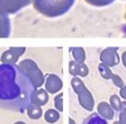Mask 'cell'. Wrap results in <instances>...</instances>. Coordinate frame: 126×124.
<instances>
[{
  "instance_id": "3",
  "label": "cell",
  "mask_w": 126,
  "mask_h": 124,
  "mask_svg": "<svg viewBox=\"0 0 126 124\" xmlns=\"http://www.w3.org/2000/svg\"><path fill=\"white\" fill-rule=\"evenodd\" d=\"M71 84L74 91L78 95V99L80 106L86 110L91 111L94 108V99L92 97V94L82 82V80L79 79V78L75 77L72 78Z\"/></svg>"
},
{
  "instance_id": "7",
  "label": "cell",
  "mask_w": 126,
  "mask_h": 124,
  "mask_svg": "<svg viewBox=\"0 0 126 124\" xmlns=\"http://www.w3.org/2000/svg\"><path fill=\"white\" fill-rule=\"evenodd\" d=\"M100 60L102 63L106 64L109 67L118 64L119 58H118V54L116 52V48L115 47H108V48L104 49L100 54Z\"/></svg>"
},
{
  "instance_id": "18",
  "label": "cell",
  "mask_w": 126,
  "mask_h": 124,
  "mask_svg": "<svg viewBox=\"0 0 126 124\" xmlns=\"http://www.w3.org/2000/svg\"><path fill=\"white\" fill-rule=\"evenodd\" d=\"M88 4L95 6V7H103L111 4L114 0H85Z\"/></svg>"
},
{
  "instance_id": "9",
  "label": "cell",
  "mask_w": 126,
  "mask_h": 124,
  "mask_svg": "<svg viewBox=\"0 0 126 124\" xmlns=\"http://www.w3.org/2000/svg\"><path fill=\"white\" fill-rule=\"evenodd\" d=\"M69 73L72 76H79L84 78L88 75V68L84 63H78L76 61H71L69 63Z\"/></svg>"
},
{
  "instance_id": "12",
  "label": "cell",
  "mask_w": 126,
  "mask_h": 124,
  "mask_svg": "<svg viewBox=\"0 0 126 124\" xmlns=\"http://www.w3.org/2000/svg\"><path fill=\"white\" fill-rule=\"evenodd\" d=\"M97 111L100 114V116L103 117L104 119L110 120L113 117L112 108L110 107V105H109L107 102H101V103H99V105L97 106Z\"/></svg>"
},
{
  "instance_id": "1",
  "label": "cell",
  "mask_w": 126,
  "mask_h": 124,
  "mask_svg": "<svg viewBox=\"0 0 126 124\" xmlns=\"http://www.w3.org/2000/svg\"><path fill=\"white\" fill-rule=\"evenodd\" d=\"M36 88L16 64L0 65V106L23 112L32 104Z\"/></svg>"
},
{
  "instance_id": "24",
  "label": "cell",
  "mask_w": 126,
  "mask_h": 124,
  "mask_svg": "<svg viewBox=\"0 0 126 124\" xmlns=\"http://www.w3.org/2000/svg\"><path fill=\"white\" fill-rule=\"evenodd\" d=\"M69 124H76V122H75V120H74V119L70 118V119H69Z\"/></svg>"
},
{
  "instance_id": "21",
  "label": "cell",
  "mask_w": 126,
  "mask_h": 124,
  "mask_svg": "<svg viewBox=\"0 0 126 124\" xmlns=\"http://www.w3.org/2000/svg\"><path fill=\"white\" fill-rule=\"evenodd\" d=\"M119 122L121 124H126V110H122L120 113V120Z\"/></svg>"
},
{
  "instance_id": "22",
  "label": "cell",
  "mask_w": 126,
  "mask_h": 124,
  "mask_svg": "<svg viewBox=\"0 0 126 124\" xmlns=\"http://www.w3.org/2000/svg\"><path fill=\"white\" fill-rule=\"evenodd\" d=\"M120 96H121L123 99L126 100V86L121 88V90H120Z\"/></svg>"
},
{
  "instance_id": "6",
  "label": "cell",
  "mask_w": 126,
  "mask_h": 124,
  "mask_svg": "<svg viewBox=\"0 0 126 124\" xmlns=\"http://www.w3.org/2000/svg\"><path fill=\"white\" fill-rule=\"evenodd\" d=\"M25 52L23 46H12L8 50L4 51L1 55V62L3 64H16L18 58Z\"/></svg>"
},
{
  "instance_id": "8",
  "label": "cell",
  "mask_w": 126,
  "mask_h": 124,
  "mask_svg": "<svg viewBox=\"0 0 126 124\" xmlns=\"http://www.w3.org/2000/svg\"><path fill=\"white\" fill-rule=\"evenodd\" d=\"M63 86V82L61 78L57 77L54 74H50L48 75L46 79V83H45V89L50 94H55V93L59 92L61 90Z\"/></svg>"
},
{
  "instance_id": "23",
  "label": "cell",
  "mask_w": 126,
  "mask_h": 124,
  "mask_svg": "<svg viewBox=\"0 0 126 124\" xmlns=\"http://www.w3.org/2000/svg\"><path fill=\"white\" fill-rule=\"evenodd\" d=\"M122 61H123V64L126 66V51L123 52V54H122Z\"/></svg>"
},
{
  "instance_id": "25",
  "label": "cell",
  "mask_w": 126,
  "mask_h": 124,
  "mask_svg": "<svg viewBox=\"0 0 126 124\" xmlns=\"http://www.w3.org/2000/svg\"><path fill=\"white\" fill-rule=\"evenodd\" d=\"M14 124H26V123H24V122H22V121H17V122H16V123H14Z\"/></svg>"
},
{
  "instance_id": "19",
  "label": "cell",
  "mask_w": 126,
  "mask_h": 124,
  "mask_svg": "<svg viewBox=\"0 0 126 124\" xmlns=\"http://www.w3.org/2000/svg\"><path fill=\"white\" fill-rule=\"evenodd\" d=\"M110 107L112 108H114L115 110H119L121 108V102H120V99L117 95H112L110 97Z\"/></svg>"
},
{
  "instance_id": "13",
  "label": "cell",
  "mask_w": 126,
  "mask_h": 124,
  "mask_svg": "<svg viewBox=\"0 0 126 124\" xmlns=\"http://www.w3.org/2000/svg\"><path fill=\"white\" fill-rule=\"evenodd\" d=\"M26 111H27L28 117L31 118V119H39V118H41V116L43 114V109H42V108L39 107V106H37V105H34V104H31L27 108Z\"/></svg>"
},
{
  "instance_id": "14",
  "label": "cell",
  "mask_w": 126,
  "mask_h": 124,
  "mask_svg": "<svg viewBox=\"0 0 126 124\" xmlns=\"http://www.w3.org/2000/svg\"><path fill=\"white\" fill-rule=\"evenodd\" d=\"M71 52L72 55L74 57V61L78 62V63H83L85 60V51L82 47L80 46H75V47H71Z\"/></svg>"
},
{
  "instance_id": "20",
  "label": "cell",
  "mask_w": 126,
  "mask_h": 124,
  "mask_svg": "<svg viewBox=\"0 0 126 124\" xmlns=\"http://www.w3.org/2000/svg\"><path fill=\"white\" fill-rule=\"evenodd\" d=\"M54 106L56 110L63 111V93H60L54 97Z\"/></svg>"
},
{
  "instance_id": "26",
  "label": "cell",
  "mask_w": 126,
  "mask_h": 124,
  "mask_svg": "<svg viewBox=\"0 0 126 124\" xmlns=\"http://www.w3.org/2000/svg\"><path fill=\"white\" fill-rule=\"evenodd\" d=\"M113 124H121L119 121H115V122H113Z\"/></svg>"
},
{
  "instance_id": "16",
  "label": "cell",
  "mask_w": 126,
  "mask_h": 124,
  "mask_svg": "<svg viewBox=\"0 0 126 124\" xmlns=\"http://www.w3.org/2000/svg\"><path fill=\"white\" fill-rule=\"evenodd\" d=\"M83 124H108V122L98 113H92L83 121Z\"/></svg>"
},
{
  "instance_id": "4",
  "label": "cell",
  "mask_w": 126,
  "mask_h": 124,
  "mask_svg": "<svg viewBox=\"0 0 126 124\" xmlns=\"http://www.w3.org/2000/svg\"><path fill=\"white\" fill-rule=\"evenodd\" d=\"M18 67L22 70V72L28 77L34 85V87L37 89L41 87L45 82V78L40 70V68L37 66V64L31 59H24L19 62Z\"/></svg>"
},
{
  "instance_id": "10",
  "label": "cell",
  "mask_w": 126,
  "mask_h": 124,
  "mask_svg": "<svg viewBox=\"0 0 126 124\" xmlns=\"http://www.w3.org/2000/svg\"><path fill=\"white\" fill-rule=\"evenodd\" d=\"M11 34V21L8 15L0 12V38H7Z\"/></svg>"
},
{
  "instance_id": "11",
  "label": "cell",
  "mask_w": 126,
  "mask_h": 124,
  "mask_svg": "<svg viewBox=\"0 0 126 124\" xmlns=\"http://www.w3.org/2000/svg\"><path fill=\"white\" fill-rule=\"evenodd\" d=\"M48 101V94L46 89H36L33 94V99H32V104L37 105L39 107H42L46 105Z\"/></svg>"
},
{
  "instance_id": "2",
  "label": "cell",
  "mask_w": 126,
  "mask_h": 124,
  "mask_svg": "<svg viewBox=\"0 0 126 124\" xmlns=\"http://www.w3.org/2000/svg\"><path fill=\"white\" fill-rule=\"evenodd\" d=\"M75 0H32L36 11L47 17L65 15L73 7Z\"/></svg>"
},
{
  "instance_id": "17",
  "label": "cell",
  "mask_w": 126,
  "mask_h": 124,
  "mask_svg": "<svg viewBox=\"0 0 126 124\" xmlns=\"http://www.w3.org/2000/svg\"><path fill=\"white\" fill-rule=\"evenodd\" d=\"M98 70H99V73L101 75V77L104 78L105 79H111L113 77V74L112 72L110 71V67L107 66L106 64L104 63H100L99 66H98Z\"/></svg>"
},
{
  "instance_id": "5",
  "label": "cell",
  "mask_w": 126,
  "mask_h": 124,
  "mask_svg": "<svg viewBox=\"0 0 126 124\" xmlns=\"http://www.w3.org/2000/svg\"><path fill=\"white\" fill-rule=\"evenodd\" d=\"M31 2L32 0H0V12L6 15L16 14Z\"/></svg>"
},
{
  "instance_id": "15",
  "label": "cell",
  "mask_w": 126,
  "mask_h": 124,
  "mask_svg": "<svg viewBox=\"0 0 126 124\" xmlns=\"http://www.w3.org/2000/svg\"><path fill=\"white\" fill-rule=\"evenodd\" d=\"M45 120L48 123H54L59 119V112L56 109L53 108H49L45 112Z\"/></svg>"
}]
</instances>
